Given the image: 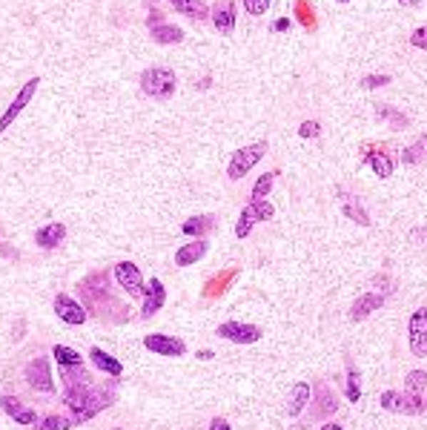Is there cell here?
<instances>
[{
    "mask_svg": "<svg viewBox=\"0 0 427 430\" xmlns=\"http://www.w3.org/2000/svg\"><path fill=\"white\" fill-rule=\"evenodd\" d=\"M204 253H206V241H204V239L189 241V244H184V247L175 253V264H178V267H189V264H195Z\"/></svg>",
    "mask_w": 427,
    "mask_h": 430,
    "instance_id": "cell-16",
    "label": "cell"
},
{
    "mask_svg": "<svg viewBox=\"0 0 427 430\" xmlns=\"http://www.w3.org/2000/svg\"><path fill=\"white\" fill-rule=\"evenodd\" d=\"M381 304H384V296H378V293H367V296H361V299L353 304L350 319H353V321H361V319H367L370 313H376Z\"/></svg>",
    "mask_w": 427,
    "mask_h": 430,
    "instance_id": "cell-15",
    "label": "cell"
},
{
    "mask_svg": "<svg viewBox=\"0 0 427 430\" xmlns=\"http://www.w3.org/2000/svg\"><path fill=\"white\" fill-rule=\"evenodd\" d=\"M410 44L416 49H427V26H418L413 35H410Z\"/></svg>",
    "mask_w": 427,
    "mask_h": 430,
    "instance_id": "cell-35",
    "label": "cell"
},
{
    "mask_svg": "<svg viewBox=\"0 0 427 430\" xmlns=\"http://www.w3.org/2000/svg\"><path fill=\"white\" fill-rule=\"evenodd\" d=\"M398 4H401V6H407V9H416V6H421V4H424V0H398Z\"/></svg>",
    "mask_w": 427,
    "mask_h": 430,
    "instance_id": "cell-38",
    "label": "cell"
},
{
    "mask_svg": "<svg viewBox=\"0 0 427 430\" xmlns=\"http://www.w3.org/2000/svg\"><path fill=\"white\" fill-rule=\"evenodd\" d=\"M287 26H290V21H287V18H281V21H278V24H276V29H278V32H284V29H287Z\"/></svg>",
    "mask_w": 427,
    "mask_h": 430,
    "instance_id": "cell-39",
    "label": "cell"
},
{
    "mask_svg": "<svg viewBox=\"0 0 427 430\" xmlns=\"http://www.w3.org/2000/svg\"><path fill=\"white\" fill-rule=\"evenodd\" d=\"M198 356H201V359H204V361H209V359H212V350H201V353H198Z\"/></svg>",
    "mask_w": 427,
    "mask_h": 430,
    "instance_id": "cell-41",
    "label": "cell"
},
{
    "mask_svg": "<svg viewBox=\"0 0 427 430\" xmlns=\"http://www.w3.org/2000/svg\"><path fill=\"white\" fill-rule=\"evenodd\" d=\"M55 359H58V364L61 367H84V356L81 353H75L72 347H66V344H55Z\"/></svg>",
    "mask_w": 427,
    "mask_h": 430,
    "instance_id": "cell-24",
    "label": "cell"
},
{
    "mask_svg": "<svg viewBox=\"0 0 427 430\" xmlns=\"http://www.w3.org/2000/svg\"><path fill=\"white\" fill-rule=\"evenodd\" d=\"M341 195V209H344V215H347V219L350 221H356V224H361V227H367L370 224V215H367V209L353 198V195H347V192H338Z\"/></svg>",
    "mask_w": 427,
    "mask_h": 430,
    "instance_id": "cell-17",
    "label": "cell"
},
{
    "mask_svg": "<svg viewBox=\"0 0 427 430\" xmlns=\"http://www.w3.org/2000/svg\"><path fill=\"white\" fill-rule=\"evenodd\" d=\"M424 152H427V135H421V138H418L410 149H404V152H401V158H404V164H418Z\"/></svg>",
    "mask_w": 427,
    "mask_h": 430,
    "instance_id": "cell-28",
    "label": "cell"
},
{
    "mask_svg": "<svg viewBox=\"0 0 427 430\" xmlns=\"http://www.w3.org/2000/svg\"><path fill=\"white\" fill-rule=\"evenodd\" d=\"M164 301H166L164 284H161L158 279L146 281V284H144V307H141V319H152V316L164 307Z\"/></svg>",
    "mask_w": 427,
    "mask_h": 430,
    "instance_id": "cell-10",
    "label": "cell"
},
{
    "mask_svg": "<svg viewBox=\"0 0 427 430\" xmlns=\"http://www.w3.org/2000/svg\"><path fill=\"white\" fill-rule=\"evenodd\" d=\"M0 407H4L15 421H21V424H38V413L32 410V407H26L21 399H15V396H0Z\"/></svg>",
    "mask_w": 427,
    "mask_h": 430,
    "instance_id": "cell-13",
    "label": "cell"
},
{
    "mask_svg": "<svg viewBox=\"0 0 427 430\" xmlns=\"http://www.w3.org/2000/svg\"><path fill=\"white\" fill-rule=\"evenodd\" d=\"M66 239V227L64 224H46V227H41L38 230V236H35V241H38V247H44V250H55V247H61V241Z\"/></svg>",
    "mask_w": 427,
    "mask_h": 430,
    "instance_id": "cell-14",
    "label": "cell"
},
{
    "mask_svg": "<svg viewBox=\"0 0 427 430\" xmlns=\"http://www.w3.org/2000/svg\"><path fill=\"white\" fill-rule=\"evenodd\" d=\"M26 384L38 393H52L55 390V381H52V370H49V361L44 356L32 359L26 364Z\"/></svg>",
    "mask_w": 427,
    "mask_h": 430,
    "instance_id": "cell-6",
    "label": "cell"
},
{
    "mask_svg": "<svg viewBox=\"0 0 427 430\" xmlns=\"http://www.w3.org/2000/svg\"><path fill=\"white\" fill-rule=\"evenodd\" d=\"M38 430H66V427H75V419H64V416H46L35 424Z\"/></svg>",
    "mask_w": 427,
    "mask_h": 430,
    "instance_id": "cell-27",
    "label": "cell"
},
{
    "mask_svg": "<svg viewBox=\"0 0 427 430\" xmlns=\"http://www.w3.org/2000/svg\"><path fill=\"white\" fill-rule=\"evenodd\" d=\"M310 401V384H304V381H298L296 387H293V393H290V404H287V413L290 416H298L301 410H304V404Z\"/></svg>",
    "mask_w": 427,
    "mask_h": 430,
    "instance_id": "cell-23",
    "label": "cell"
},
{
    "mask_svg": "<svg viewBox=\"0 0 427 430\" xmlns=\"http://www.w3.org/2000/svg\"><path fill=\"white\" fill-rule=\"evenodd\" d=\"M404 387H407V393L421 396L424 387H427V373H424V370H410L407 379H404Z\"/></svg>",
    "mask_w": 427,
    "mask_h": 430,
    "instance_id": "cell-25",
    "label": "cell"
},
{
    "mask_svg": "<svg viewBox=\"0 0 427 430\" xmlns=\"http://www.w3.org/2000/svg\"><path fill=\"white\" fill-rule=\"evenodd\" d=\"M296 15H298V21H301L304 29H313V26H316V15L310 12L307 0H296Z\"/></svg>",
    "mask_w": 427,
    "mask_h": 430,
    "instance_id": "cell-32",
    "label": "cell"
},
{
    "mask_svg": "<svg viewBox=\"0 0 427 430\" xmlns=\"http://www.w3.org/2000/svg\"><path fill=\"white\" fill-rule=\"evenodd\" d=\"M209 430H233V427H230V421H227V419H221V416H218V419H212Z\"/></svg>",
    "mask_w": 427,
    "mask_h": 430,
    "instance_id": "cell-37",
    "label": "cell"
},
{
    "mask_svg": "<svg viewBox=\"0 0 427 430\" xmlns=\"http://www.w3.org/2000/svg\"><path fill=\"white\" fill-rule=\"evenodd\" d=\"M209 15H212V24H216V29L221 35H230L236 29V4L233 0H218V4L209 9Z\"/></svg>",
    "mask_w": 427,
    "mask_h": 430,
    "instance_id": "cell-12",
    "label": "cell"
},
{
    "mask_svg": "<svg viewBox=\"0 0 427 430\" xmlns=\"http://www.w3.org/2000/svg\"><path fill=\"white\" fill-rule=\"evenodd\" d=\"M376 115H378V118H390V124H393L396 129L407 126V115H401V112H396V109H390V106H376Z\"/></svg>",
    "mask_w": 427,
    "mask_h": 430,
    "instance_id": "cell-30",
    "label": "cell"
},
{
    "mask_svg": "<svg viewBox=\"0 0 427 430\" xmlns=\"http://www.w3.org/2000/svg\"><path fill=\"white\" fill-rule=\"evenodd\" d=\"M387 84H390L387 75H367V78H361V89H376V86H387Z\"/></svg>",
    "mask_w": 427,
    "mask_h": 430,
    "instance_id": "cell-34",
    "label": "cell"
},
{
    "mask_svg": "<svg viewBox=\"0 0 427 430\" xmlns=\"http://www.w3.org/2000/svg\"><path fill=\"white\" fill-rule=\"evenodd\" d=\"M218 336L236 344H256L261 339V327L256 324H244V321H224L218 327Z\"/></svg>",
    "mask_w": 427,
    "mask_h": 430,
    "instance_id": "cell-8",
    "label": "cell"
},
{
    "mask_svg": "<svg viewBox=\"0 0 427 430\" xmlns=\"http://www.w3.org/2000/svg\"><path fill=\"white\" fill-rule=\"evenodd\" d=\"M115 281L121 284L124 293H129V299L144 296V276H141V270L132 261H121L115 267Z\"/></svg>",
    "mask_w": 427,
    "mask_h": 430,
    "instance_id": "cell-7",
    "label": "cell"
},
{
    "mask_svg": "<svg viewBox=\"0 0 427 430\" xmlns=\"http://www.w3.org/2000/svg\"><path fill=\"white\" fill-rule=\"evenodd\" d=\"M244 9L250 15H264L270 9V0H244Z\"/></svg>",
    "mask_w": 427,
    "mask_h": 430,
    "instance_id": "cell-33",
    "label": "cell"
},
{
    "mask_svg": "<svg viewBox=\"0 0 427 430\" xmlns=\"http://www.w3.org/2000/svg\"><path fill=\"white\" fill-rule=\"evenodd\" d=\"M186 236H206L209 230H216V215H195V219H186L181 227Z\"/></svg>",
    "mask_w": 427,
    "mask_h": 430,
    "instance_id": "cell-18",
    "label": "cell"
},
{
    "mask_svg": "<svg viewBox=\"0 0 427 430\" xmlns=\"http://www.w3.org/2000/svg\"><path fill=\"white\" fill-rule=\"evenodd\" d=\"M144 347H146V350H152V353H158V356H175V359L186 353V344H184L181 339H175V336H164V333L146 336V339H144Z\"/></svg>",
    "mask_w": 427,
    "mask_h": 430,
    "instance_id": "cell-9",
    "label": "cell"
},
{
    "mask_svg": "<svg viewBox=\"0 0 427 430\" xmlns=\"http://www.w3.org/2000/svg\"><path fill=\"white\" fill-rule=\"evenodd\" d=\"M276 175H278V172H267V175H261V178L256 181V186H253V201H264V198H267V192H270V186H273V181H276Z\"/></svg>",
    "mask_w": 427,
    "mask_h": 430,
    "instance_id": "cell-29",
    "label": "cell"
},
{
    "mask_svg": "<svg viewBox=\"0 0 427 430\" xmlns=\"http://www.w3.org/2000/svg\"><path fill=\"white\" fill-rule=\"evenodd\" d=\"M169 4L175 6V12L192 18V21H204L206 18V6L201 4V0H169Z\"/></svg>",
    "mask_w": 427,
    "mask_h": 430,
    "instance_id": "cell-22",
    "label": "cell"
},
{
    "mask_svg": "<svg viewBox=\"0 0 427 430\" xmlns=\"http://www.w3.org/2000/svg\"><path fill=\"white\" fill-rule=\"evenodd\" d=\"M141 89L158 101H166L175 95V72L166 66H149L141 75Z\"/></svg>",
    "mask_w": 427,
    "mask_h": 430,
    "instance_id": "cell-1",
    "label": "cell"
},
{
    "mask_svg": "<svg viewBox=\"0 0 427 430\" xmlns=\"http://www.w3.org/2000/svg\"><path fill=\"white\" fill-rule=\"evenodd\" d=\"M407 339H410V353L424 359L427 356V307H418L413 316H410V324H407Z\"/></svg>",
    "mask_w": 427,
    "mask_h": 430,
    "instance_id": "cell-4",
    "label": "cell"
},
{
    "mask_svg": "<svg viewBox=\"0 0 427 430\" xmlns=\"http://www.w3.org/2000/svg\"><path fill=\"white\" fill-rule=\"evenodd\" d=\"M149 35H152V41L155 44H178V41H184V32L178 29V26H169V24H149Z\"/></svg>",
    "mask_w": 427,
    "mask_h": 430,
    "instance_id": "cell-21",
    "label": "cell"
},
{
    "mask_svg": "<svg viewBox=\"0 0 427 430\" xmlns=\"http://www.w3.org/2000/svg\"><path fill=\"white\" fill-rule=\"evenodd\" d=\"M381 407L390 413H404V416H418L424 413V399L413 393H398V390H384L381 393Z\"/></svg>",
    "mask_w": 427,
    "mask_h": 430,
    "instance_id": "cell-3",
    "label": "cell"
},
{
    "mask_svg": "<svg viewBox=\"0 0 427 430\" xmlns=\"http://www.w3.org/2000/svg\"><path fill=\"white\" fill-rule=\"evenodd\" d=\"M347 399H350V401H358V399H361V379H358L356 367H350V373H347Z\"/></svg>",
    "mask_w": 427,
    "mask_h": 430,
    "instance_id": "cell-31",
    "label": "cell"
},
{
    "mask_svg": "<svg viewBox=\"0 0 427 430\" xmlns=\"http://www.w3.org/2000/svg\"><path fill=\"white\" fill-rule=\"evenodd\" d=\"M267 155V141H258V144H250V146H244V149H238V152H233V158H230V169H227V175L233 178V181H241L261 158Z\"/></svg>",
    "mask_w": 427,
    "mask_h": 430,
    "instance_id": "cell-2",
    "label": "cell"
},
{
    "mask_svg": "<svg viewBox=\"0 0 427 430\" xmlns=\"http://www.w3.org/2000/svg\"><path fill=\"white\" fill-rule=\"evenodd\" d=\"M341 4H347V0H341Z\"/></svg>",
    "mask_w": 427,
    "mask_h": 430,
    "instance_id": "cell-42",
    "label": "cell"
},
{
    "mask_svg": "<svg viewBox=\"0 0 427 430\" xmlns=\"http://www.w3.org/2000/svg\"><path fill=\"white\" fill-rule=\"evenodd\" d=\"M321 430H344V427H341V424H336V421H327Z\"/></svg>",
    "mask_w": 427,
    "mask_h": 430,
    "instance_id": "cell-40",
    "label": "cell"
},
{
    "mask_svg": "<svg viewBox=\"0 0 427 430\" xmlns=\"http://www.w3.org/2000/svg\"><path fill=\"white\" fill-rule=\"evenodd\" d=\"M38 84H41V78H29L24 86H21V92H18V98L9 104V109L4 112V115H0V132H6L12 124H15V118L26 109V104L32 101V95L38 92Z\"/></svg>",
    "mask_w": 427,
    "mask_h": 430,
    "instance_id": "cell-5",
    "label": "cell"
},
{
    "mask_svg": "<svg viewBox=\"0 0 427 430\" xmlns=\"http://www.w3.org/2000/svg\"><path fill=\"white\" fill-rule=\"evenodd\" d=\"M55 313H58V319L66 321V324H84V321H86V310H84L72 296H66V293H61V296L55 299Z\"/></svg>",
    "mask_w": 427,
    "mask_h": 430,
    "instance_id": "cell-11",
    "label": "cell"
},
{
    "mask_svg": "<svg viewBox=\"0 0 427 430\" xmlns=\"http://www.w3.org/2000/svg\"><path fill=\"white\" fill-rule=\"evenodd\" d=\"M256 221H258V219H256V212H253V209H250V204H247V206L241 209V219H238V224H236V236H238V239H247Z\"/></svg>",
    "mask_w": 427,
    "mask_h": 430,
    "instance_id": "cell-26",
    "label": "cell"
},
{
    "mask_svg": "<svg viewBox=\"0 0 427 430\" xmlns=\"http://www.w3.org/2000/svg\"><path fill=\"white\" fill-rule=\"evenodd\" d=\"M89 356H92L95 367H98V370H104L106 376H121V373H124V364H121L118 359H112L109 353H104L101 347H92V350H89Z\"/></svg>",
    "mask_w": 427,
    "mask_h": 430,
    "instance_id": "cell-20",
    "label": "cell"
},
{
    "mask_svg": "<svg viewBox=\"0 0 427 430\" xmlns=\"http://www.w3.org/2000/svg\"><path fill=\"white\" fill-rule=\"evenodd\" d=\"M364 161L373 166V172H376L378 178H390V175H393V158H390L387 152H381V149H370V152L364 155Z\"/></svg>",
    "mask_w": 427,
    "mask_h": 430,
    "instance_id": "cell-19",
    "label": "cell"
},
{
    "mask_svg": "<svg viewBox=\"0 0 427 430\" xmlns=\"http://www.w3.org/2000/svg\"><path fill=\"white\" fill-rule=\"evenodd\" d=\"M318 132H321V126H318L316 121H304V124L298 126V135H301V138H316Z\"/></svg>",
    "mask_w": 427,
    "mask_h": 430,
    "instance_id": "cell-36",
    "label": "cell"
}]
</instances>
